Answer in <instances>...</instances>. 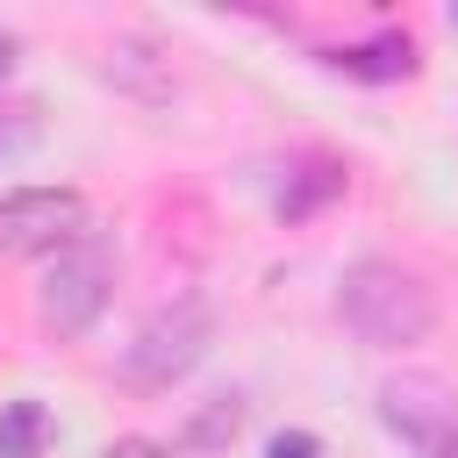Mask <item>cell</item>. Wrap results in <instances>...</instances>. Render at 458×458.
Wrapping results in <instances>:
<instances>
[{"mask_svg": "<svg viewBox=\"0 0 458 458\" xmlns=\"http://www.w3.org/2000/svg\"><path fill=\"white\" fill-rule=\"evenodd\" d=\"M86 236V200L72 186H29L0 200V250L29 258V250H64Z\"/></svg>", "mask_w": 458, "mask_h": 458, "instance_id": "277c9868", "label": "cell"}, {"mask_svg": "<svg viewBox=\"0 0 458 458\" xmlns=\"http://www.w3.org/2000/svg\"><path fill=\"white\" fill-rule=\"evenodd\" d=\"M107 286H114V250H107L100 236L64 243V250L50 258V272H43V293H36L43 329H57V336L93 329V315L107 308Z\"/></svg>", "mask_w": 458, "mask_h": 458, "instance_id": "7a4b0ae2", "label": "cell"}, {"mask_svg": "<svg viewBox=\"0 0 458 458\" xmlns=\"http://www.w3.org/2000/svg\"><path fill=\"white\" fill-rule=\"evenodd\" d=\"M265 458H329V451H322V437H308V429H279V437L265 444Z\"/></svg>", "mask_w": 458, "mask_h": 458, "instance_id": "30bf717a", "label": "cell"}, {"mask_svg": "<svg viewBox=\"0 0 458 458\" xmlns=\"http://www.w3.org/2000/svg\"><path fill=\"white\" fill-rule=\"evenodd\" d=\"M422 458H458V422H451V429H444V437H437V444H429Z\"/></svg>", "mask_w": 458, "mask_h": 458, "instance_id": "4fadbf2b", "label": "cell"}, {"mask_svg": "<svg viewBox=\"0 0 458 458\" xmlns=\"http://www.w3.org/2000/svg\"><path fill=\"white\" fill-rule=\"evenodd\" d=\"M336 186H344V172H336V165H301V193H286L279 208H286V215H308V208H315V200H329Z\"/></svg>", "mask_w": 458, "mask_h": 458, "instance_id": "9c48e42d", "label": "cell"}, {"mask_svg": "<svg viewBox=\"0 0 458 458\" xmlns=\"http://www.w3.org/2000/svg\"><path fill=\"white\" fill-rule=\"evenodd\" d=\"M50 444V408L43 401H7L0 408V458H43Z\"/></svg>", "mask_w": 458, "mask_h": 458, "instance_id": "8992f818", "label": "cell"}, {"mask_svg": "<svg viewBox=\"0 0 458 458\" xmlns=\"http://www.w3.org/2000/svg\"><path fill=\"white\" fill-rule=\"evenodd\" d=\"M208 336H215V315H208L200 301H172V308L150 315V322L136 329V344L122 351V379H129V386H172L179 372L200 365Z\"/></svg>", "mask_w": 458, "mask_h": 458, "instance_id": "3957f363", "label": "cell"}, {"mask_svg": "<svg viewBox=\"0 0 458 458\" xmlns=\"http://www.w3.org/2000/svg\"><path fill=\"white\" fill-rule=\"evenodd\" d=\"M100 458H172L165 444H150V437H122V444H107Z\"/></svg>", "mask_w": 458, "mask_h": 458, "instance_id": "7c38bea8", "label": "cell"}, {"mask_svg": "<svg viewBox=\"0 0 458 458\" xmlns=\"http://www.w3.org/2000/svg\"><path fill=\"white\" fill-rule=\"evenodd\" d=\"M14 72V36H0V79Z\"/></svg>", "mask_w": 458, "mask_h": 458, "instance_id": "5bb4252c", "label": "cell"}, {"mask_svg": "<svg viewBox=\"0 0 458 458\" xmlns=\"http://www.w3.org/2000/svg\"><path fill=\"white\" fill-rule=\"evenodd\" d=\"M379 415L394 437H408L415 451H429L451 422H458V386H444L437 372H394L379 386Z\"/></svg>", "mask_w": 458, "mask_h": 458, "instance_id": "5b68a950", "label": "cell"}, {"mask_svg": "<svg viewBox=\"0 0 458 458\" xmlns=\"http://www.w3.org/2000/svg\"><path fill=\"white\" fill-rule=\"evenodd\" d=\"M236 422H243V401H236V394H222V401H208V408L193 415L186 444H193V451H215V444H229V437H236Z\"/></svg>", "mask_w": 458, "mask_h": 458, "instance_id": "ba28073f", "label": "cell"}, {"mask_svg": "<svg viewBox=\"0 0 458 458\" xmlns=\"http://www.w3.org/2000/svg\"><path fill=\"white\" fill-rule=\"evenodd\" d=\"M29 136H36V107H0V157L21 150Z\"/></svg>", "mask_w": 458, "mask_h": 458, "instance_id": "8fae6325", "label": "cell"}, {"mask_svg": "<svg viewBox=\"0 0 458 458\" xmlns=\"http://www.w3.org/2000/svg\"><path fill=\"white\" fill-rule=\"evenodd\" d=\"M336 308H344L351 336L372 344V351H408V344H422V336L437 329V293H429L415 272L386 265V258L351 265L344 286H336Z\"/></svg>", "mask_w": 458, "mask_h": 458, "instance_id": "6da1fadb", "label": "cell"}, {"mask_svg": "<svg viewBox=\"0 0 458 458\" xmlns=\"http://www.w3.org/2000/svg\"><path fill=\"white\" fill-rule=\"evenodd\" d=\"M336 64L358 72V79H408V72H415V43H408V36H379V43H365V50H344Z\"/></svg>", "mask_w": 458, "mask_h": 458, "instance_id": "52a82bcc", "label": "cell"}]
</instances>
